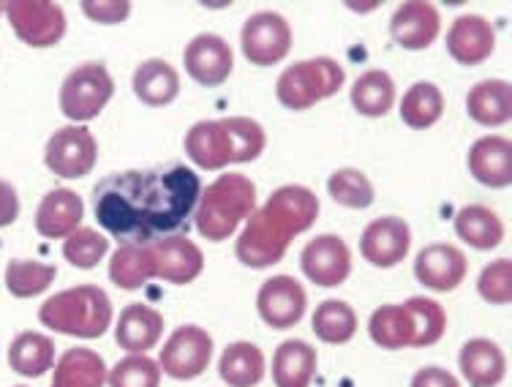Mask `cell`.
I'll return each mask as SVG.
<instances>
[{
    "instance_id": "cell-7",
    "label": "cell",
    "mask_w": 512,
    "mask_h": 387,
    "mask_svg": "<svg viewBox=\"0 0 512 387\" xmlns=\"http://www.w3.org/2000/svg\"><path fill=\"white\" fill-rule=\"evenodd\" d=\"M346 74L333 58H311L292 63L276 82V96L281 107L303 112L316 107L322 99H330L344 88Z\"/></svg>"
},
{
    "instance_id": "cell-13",
    "label": "cell",
    "mask_w": 512,
    "mask_h": 387,
    "mask_svg": "<svg viewBox=\"0 0 512 387\" xmlns=\"http://www.w3.org/2000/svg\"><path fill=\"white\" fill-rule=\"evenodd\" d=\"M306 287L292 276H273L256 292V311L273 330L295 328L306 317Z\"/></svg>"
},
{
    "instance_id": "cell-44",
    "label": "cell",
    "mask_w": 512,
    "mask_h": 387,
    "mask_svg": "<svg viewBox=\"0 0 512 387\" xmlns=\"http://www.w3.org/2000/svg\"><path fill=\"white\" fill-rule=\"evenodd\" d=\"M0 14H6V3H0Z\"/></svg>"
},
{
    "instance_id": "cell-24",
    "label": "cell",
    "mask_w": 512,
    "mask_h": 387,
    "mask_svg": "<svg viewBox=\"0 0 512 387\" xmlns=\"http://www.w3.org/2000/svg\"><path fill=\"white\" fill-rule=\"evenodd\" d=\"M469 172L488 189H507L512 183V142L507 137L477 139L469 150Z\"/></svg>"
},
{
    "instance_id": "cell-25",
    "label": "cell",
    "mask_w": 512,
    "mask_h": 387,
    "mask_svg": "<svg viewBox=\"0 0 512 387\" xmlns=\"http://www.w3.org/2000/svg\"><path fill=\"white\" fill-rule=\"evenodd\" d=\"M466 112L480 126H507L512 118V88L507 80L477 82L466 96Z\"/></svg>"
},
{
    "instance_id": "cell-18",
    "label": "cell",
    "mask_w": 512,
    "mask_h": 387,
    "mask_svg": "<svg viewBox=\"0 0 512 387\" xmlns=\"http://www.w3.org/2000/svg\"><path fill=\"white\" fill-rule=\"evenodd\" d=\"M466 273L469 259L453 243H431L414 259V278L434 292H453L455 287H461Z\"/></svg>"
},
{
    "instance_id": "cell-16",
    "label": "cell",
    "mask_w": 512,
    "mask_h": 387,
    "mask_svg": "<svg viewBox=\"0 0 512 387\" xmlns=\"http://www.w3.org/2000/svg\"><path fill=\"white\" fill-rule=\"evenodd\" d=\"M183 63L191 80H197L205 88H218L235 69V52L218 33H199L197 39L186 44Z\"/></svg>"
},
{
    "instance_id": "cell-11",
    "label": "cell",
    "mask_w": 512,
    "mask_h": 387,
    "mask_svg": "<svg viewBox=\"0 0 512 387\" xmlns=\"http://www.w3.org/2000/svg\"><path fill=\"white\" fill-rule=\"evenodd\" d=\"M240 47L248 63L276 66L292 50V25L276 11H256L240 30Z\"/></svg>"
},
{
    "instance_id": "cell-14",
    "label": "cell",
    "mask_w": 512,
    "mask_h": 387,
    "mask_svg": "<svg viewBox=\"0 0 512 387\" xmlns=\"http://www.w3.org/2000/svg\"><path fill=\"white\" fill-rule=\"evenodd\" d=\"M300 270L316 287H341L352 273V251L338 235H319L300 251Z\"/></svg>"
},
{
    "instance_id": "cell-20",
    "label": "cell",
    "mask_w": 512,
    "mask_h": 387,
    "mask_svg": "<svg viewBox=\"0 0 512 387\" xmlns=\"http://www.w3.org/2000/svg\"><path fill=\"white\" fill-rule=\"evenodd\" d=\"M447 52L461 66H480L496 50V30L480 14H463L447 30Z\"/></svg>"
},
{
    "instance_id": "cell-1",
    "label": "cell",
    "mask_w": 512,
    "mask_h": 387,
    "mask_svg": "<svg viewBox=\"0 0 512 387\" xmlns=\"http://www.w3.org/2000/svg\"><path fill=\"white\" fill-rule=\"evenodd\" d=\"M202 180L194 169H126L93 186V216L120 246H148L180 235L197 210Z\"/></svg>"
},
{
    "instance_id": "cell-43",
    "label": "cell",
    "mask_w": 512,
    "mask_h": 387,
    "mask_svg": "<svg viewBox=\"0 0 512 387\" xmlns=\"http://www.w3.org/2000/svg\"><path fill=\"white\" fill-rule=\"evenodd\" d=\"M17 219H20V194L9 180L0 178V229L11 227Z\"/></svg>"
},
{
    "instance_id": "cell-42",
    "label": "cell",
    "mask_w": 512,
    "mask_h": 387,
    "mask_svg": "<svg viewBox=\"0 0 512 387\" xmlns=\"http://www.w3.org/2000/svg\"><path fill=\"white\" fill-rule=\"evenodd\" d=\"M409 387H461V382H458V377H455L453 371H447V368L425 366L414 374L412 385Z\"/></svg>"
},
{
    "instance_id": "cell-3",
    "label": "cell",
    "mask_w": 512,
    "mask_h": 387,
    "mask_svg": "<svg viewBox=\"0 0 512 387\" xmlns=\"http://www.w3.org/2000/svg\"><path fill=\"white\" fill-rule=\"evenodd\" d=\"M267 134L254 118L199 120L186 134V156L199 169H224L229 164H251L265 153Z\"/></svg>"
},
{
    "instance_id": "cell-36",
    "label": "cell",
    "mask_w": 512,
    "mask_h": 387,
    "mask_svg": "<svg viewBox=\"0 0 512 387\" xmlns=\"http://www.w3.org/2000/svg\"><path fill=\"white\" fill-rule=\"evenodd\" d=\"M314 333L319 341L325 344H346L352 341L357 333V314L355 308L344 303V300H325L322 306H316L314 319Z\"/></svg>"
},
{
    "instance_id": "cell-40",
    "label": "cell",
    "mask_w": 512,
    "mask_h": 387,
    "mask_svg": "<svg viewBox=\"0 0 512 387\" xmlns=\"http://www.w3.org/2000/svg\"><path fill=\"white\" fill-rule=\"evenodd\" d=\"M477 292L485 303L493 306H507L512 300V262L510 259H496L488 268H483L477 278Z\"/></svg>"
},
{
    "instance_id": "cell-22",
    "label": "cell",
    "mask_w": 512,
    "mask_h": 387,
    "mask_svg": "<svg viewBox=\"0 0 512 387\" xmlns=\"http://www.w3.org/2000/svg\"><path fill=\"white\" fill-rule=\"evenodd\" d=\"M164 336V317L161 311L145 303H131L120 311L115 325V341L128 355H145Z\"/></svg>"
},
{
    "instance_id": "cell-28",
    "label": "cell",
    "mask_w": 512,
    "mask_h": 387,
    "mask_svg": "<svg viewBox=\"0 0 512 387\" xmlns=\"http://www.w3.org/2000/svg\"><path fill=\"white\" fill-rule=\"evenodd\" d=\"M9 366L20 377H44L55 368V341L36 330H25L9 344Z\"/></svg>"
},
{
    "instance_id": "cell-6",
    "label": "cell",
    "mask_w": 512,
    "mask_h": 387,
    "mask_svg": "<svg viewBox=\"0 0 512 387\" xmlns=\"http://www.w3.org/2000/svg\"><path fill=\"white\" fill-rule=\"evenodd\" d=\"M254 210V180L240 172H224L199 194L197 210H194L199 235L213 243H221V240L232 238L240 221H246Z\"/></svg>"
},
{
    "instance_id": "cell-39",
    "label": "cell",
    "mask_w": 512,
    "mask_h": 387,
    "mask_svg": "<svg viewBox=\"0 0 512 387\" xmlns=\"http://www.w3.org/2000/svg\"><path fill=\"white\" fill-rule=\"evenodd\" d=\"M161 366L148 355H126L107 371L109 387H161Z\"/></svg>"
},
{
    "instance_id": "cell-30",
    "label": "cell",
    "mask_w": 512,
    "mask_h": 387,
    "mask_svg": "<svg viewBox=\"0 0 512 387\" xmlns=\"http://www.w3.org/2000/svg\"><path fill=\"white\" fill-rule=\"evenodd\" d=\"M218 377L229 387H256L265 379V352L251 341L229 344L218 358Z\"/></svg>"
},
{
    "instance_id": "cell-26",
    "label": "cell",
    "mask_w": 512,
    "mask_h": 387,
    "mask_svg": "<svg viewBox=\"0 0 512 387\" xmlns=\"http://www.w3.org/2000/svg\"><path fill=\"white\" fill-rule=\"evenodd\" d=\"M316 349L303 338H289L273 355V382L276 387H311L316 377Z\"/></svg>"
},
{
    "instance_id": "cell-12",
    "label": "cell",
    "mask_w": 512,
    "mask_h": 387,
    "mask_svg": "<svg viewBox=\"0 0 512 387\" xmlns=\"http://www.w3.org/2000/svg\"><path fill=\"white\" fill-rule=\"evenodd\" d=\"M210 360H213V338H210V333L205 328H199V325H183L161 347L158 366L172 379L188 382V379L202 377L207 366H210Z\"/></svg>"
},
{
    "instance_id": "cell-23",
    "label": "cell",
    "mask_w": 512,
    "mask_h": 387,
    "mask_svg": "<svg viewBox=\"0 0 512 387\" xmlns=\"http://www.w3.org/2000/svg\"><path fill=\"white\" fill-rule=\"evenodd\" d=\"M458 368L469 387H496L507 377V355L491 338H469L458 355Z\"/></svg>"
},
{
    "instance_id": "cell-4",
    "label": "cell",
    "mask_w": 512,
    "mask_h": 387,
    "mask_svg": "<svg viewBox=\"0 0 512 387\" xmlns=\"http://www.w3.org/2000/svg\"><path fill=\"white\" fill-rule=\"evenodd\" d=\"M444 330L447 314L431 298H409L395 306H379L368 322L371 341L382 349L431 347L444 336Z\"/></svg>"
},
{
    "instance_id": "cell-29",
    "label": "cell",
    "mask_w": 512,
    "mask_h": 387,
    "mask_svg": "<svg viewBox=\"0 0 512 387\" xmlns=\"http://www.w3.org/2000/svg\"><path fill=\"white\" fill-rule=\"evenodd\" d=\"M107 385V366L99 352L88 347H74L63 352L55 363L50 387H104Z\"/></svg>"
},
{
    "instance_id": "cell-41",
    "label": "cell",
    "mask_w": 512,
    "mask_h": 387,
    "mask_svg": "<svg viewBox=\"0 0 512 387\" xmlns=\"http://www.w3.org/2000/svg\"><path fill=\"white\" fill-rule=\"evenodd\" d=\"M82 11H85V17H90L93 22H99V25H120V22L128 20V14H131V3L126 0H88V3H82Z\"/></svg>"
},
{
    "instance_id": "cell-9",
    "label": "cell",
    "mask_w": 512,
    "mask_h": 387,
    "mask_svg": "<svg viewBox=\"0 0 512 387\" xmlns=\"http://www.w3.org/2000/svg\"><path fill=\"white\" fill-rule=\"evenodd\" d=\"M6 17L17 39L28 47L47 50L66 36V14L52 0H11L6 3Z\"/></svg>"
},
{
    "instance_id": "cell-5",
    "label": "cell",
    "mask_w": 512,
    "mask_h": 387,
    "mask_svg": "<svg viewBox=\"0 0 512 387\" xmlns=\"http://www.w3.org/2000/svg\"><path fill=\"white\" fill-rule=\"evenodd\" d=\"M39 322L63 336L101 338L112 322V300L96 284H79L44 300L39 308Z\"/></svg>"
},
{
    "instance_id": "cell-33",
    "label": "cell",
    "mask_w": 512,
    "mask_h": 387,
    "mask_svg": "<svg viewBox=\"0 0 512 387\" xmlns=\"http://www.w3.org/2000/svg\"><path fill=\"white\" fill-rule=\"evenodd\" d=\"M352 104L365 118H384L395 104V82L382 69L363 71L352 85Z\"/></svg>"
},
{
    "instance_id": "cell-15",
    "label": "cell",
    "mask_w": 512,
    "mask_h": 387,
    "mask_svg": "<svg viewBox=\"0 0 512 387\" xmlns=\"http://www.w3.org/2000/svg\"><path fill=\"white\" fill-rule=\"evenodd\" d=\"M412 249V229L404 219L398 216H382L374 219L360 235V251L365 262H371L374 268H395L409 257Z\"/></svg>"
},
{
    "instance_id": "cell-10",
    "label": "cell",
    "mask_w": 512,
    "mask_h": 387,
    "mask_svg": "<svg viewBox=\"0 0 512 387\" xmlns=\"http://www.w3.org/2000/svg\"><path fill=\"white\" fill-rule=\"evenodd\" d=\"M99 161V142L88 126H63L50 137L44 150V164L52 175L79 180Z\"/></svg>"
},
{
    "instance_id": "cell-19",
    "label": "cell",
    "mask_w": 512,
    "mask_h": 387,
    "mask_svg": "<svg viewBox=\"0 0 512 387\" xmlns=\"http://www.w3.org/2000/svg\"><path fill=\"white\" fill-rule=\"evenodd\" d=\"M439 30H442V17H439L436 6L425 3V0L401 3L390 20V33H393L395 44L412 52L428 50L439 39Z\"/></svg>"
},
{
    "instance_id": "cell-34",
    "label": "cell",
    "mask_w": 512,
    "mask_h": 387,
    "mask_svg": "<svg viewBox=\"0 0 512 387\" xmlns=\"http://www.w3.org/2000/svg\"><path fill=\"white\" fill-rule=\"evenodd\" d=\"M401 120L414 131L431 129L444 115V93L434 82H414L398 104Z\"/></svg>"
},
{
    "instance_id": "cell-37",
    "label": "cell",
    "mask_w": 512,
    "mask_h": 387,
    "mask_svg": "<svg viewBox=\"0 0 512 387\" xmlns=\"http://www.w3.org/2000/svg\"><path fill=\"white\" fill-rule=\"evenodd\" d=\"M327 194L338 202V205H344V208L352 210H365L374 205L376 191L374 183L368 180L363 169L355 167H344V169H335L330 180H327Z\"/></svg>"
},
{
    "instance_id": "cell-35",
    "label": "cell",
    "mask_w": 512,
    "mask_h": 387,
    "mask_svg": "<svg viewBox=\"0 0 512 387\" xmlns=\"http://www.w3.org/2000/svg\"><path fill=\"white\" fill-rule=\"evenodd\" d=\"M58 276V268L50 262H36V259H11L6 265V289L14 298H39L52 287Z\"/></svg>"
},
{
    "instance_id": "cell-27",
    "label": "cell",
    "mask_w": 512,
    "mask_h": 387,
    "mask_svg": "<svg viewBox=\"0 0 512 387\" xmlns=\"http://www.w3.org/2000/svg\"><path fill=\"white\" fill-rule=\"evenodd\" d=\"M134 93L148 107H167L180 96V77L167 60L150 58L134 71Z\"/></svg>"
},
{
    "instance_id": "cell-31",
    "label": "cell",
    "mask_w": 512,
    "mask_h": 387,
    "mask_svg": "<svg viewBox=\"0 0 512 387\" xmlns=\"http://www.w3.org/2000/svg\"><path fill=\"white\" fill-rule=\"evenodd\" d=\"M455 235L477 251H493L502 246L504 224L502 219L485 205H466L455 216Z\"/></svg>"
},
{
    "instance_id": "cell-8",
    "label": "cell",
    "mask_w": 512,
    "mask_h": 387,
    "mask_svg": "<svg viewBox=\"0 0 512 387\" xmlns=\"http://www.w3.org/2000/svg\"><path fill=\"white\" fill-rule=\"evenodd\" d=\"M115 96V80L104 63L90 60L82 63L71 71L63 80L58 93L60 112L74 123H88V120L99 118L104 107Z\"/></svg>"
},
{
    "instance_id": "cell-32",
    "label": "cell",
    "mask_w": 512,
    "mask_h": 387,
    "mask_svg": "<svg viewBox=\"0 0 512 387\" xmlns=\"http://www.w3.org/2000/svg\"><path fill=\"white\" fill-rule=\"evenodd\" d=\"M150 278H156L153 268V249L148 246H118L109 257V281L120 289H142Z\"/></svg>"
},
{
    "instance_id": "cell-21",
    "label": "cell",
    "mask_w": 512,
    "mask_h": 387,
    "mask_svg": "<svg viewBox=\"0 0 512 387\" xmlns=\"http://www.w3.org/2000/svg\"><path fill=\"white\" fill-rule=\"evenodd\" d=\"M85 216V199L71 189H52L36 208V232L50 240H66Z\"/></svg>"
},
{
    "instance_id": "cell-38",
    "label": "cell",
    "mask_w": 512,
    "mask_h": 387,
    "mask_svg": "<svg viewBox=\"0 0 512 387\" xmlns=\"http://www.w3.org/2000/svg\"><path fill=\"white\" fill-rule=\"evenodd\" d=\"M109 251V238L101 235L96 229L79 227L77 232H71L69 238L63 240V257L69 265L79 270L99 268Z\"/></svg>"
},
{
    "instance_id": "cell-17",
    "label": "cell",
    "mask_w": 512,
    "mask_h": 387,
    "mask_svg": "<svg viewBox=\"0 0 512 387\" xmlns=\"http://www.w3.org/2000/svg\"><path fill=\"white\" fill-rule=\"evenodd\" d=\"M153 249V268L156 278L175 284V287H186L191 281H197L205 270V254L194 240L186 235H169L156 243H150Z\"/></svg>"
},
{
    "instance_id": "cell-2",
    "label": "cell",
    "mask_w": 512,
    "mask_h": 387,
    "mask_svg": "<svg viewBox=\"0 0 512 387\" xmlns=\"http://www.w3.org/2000/svg\"><path fill=\"white\" fill-rule=\"evenodd\" d=\"M319 219V197L306 186H281L246 219L235 243L237 259L246 268H273L284 259L292 240Z\"/></svg>"
},
{
    "instance_id": "cell-45",
    "label": "cell",
    "mask_w": 512,
    "mask_h": 387,
    "mask_svg": "<svg viewBox=\"0 0 512 387\" xmlns=\"http://www.w3.org/2000/svg\"><path fill=\"white\" fill-rule=\"evenodd\" d=\"M20 387H22V385H20Z\"/></svg>"
}]
</instances>
